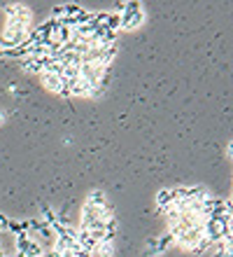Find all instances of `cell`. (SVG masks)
Returning a JSON list of instances; mask_svg holds the SVG:
<instances>
[{"instance_id":"277c9868","label":"cell","mask_w":233,"mask_h":257,"mask_svg":"<svg viewBox=\"0 0 233 257\" xmlns=\"http://www.w3.org/2000/svg\"><path fill=\"white\" fill-rule=\"evenodd\" d=\"M40 77H42V84H45L47 91H52V94H56V96H59V91L63 89V84H66L61 75H47V73H42Z\"/></svg>"},{"instance_id":"ba28073f","label":"cell","mask_w":233,"mask_h":257,"mask_svg":"<svg viewBox=\"0 0 233 257\" xmlns=\"http://www.w3.org/2000/svg\"><path fill=\"white\" fill-rule=\"evenodd\" d=\"M175 241H173V234L168 231V234H163V236H159L156 238V245H159V252H166L170 245H173Z\"/></svg>"},{"instance_id":"7a4b0ae2","label":"cell","mask_w":233,"mask_h":257,"mask_svg":"<svg viewBox=\"0 0 233 257\" xmlns=\"http://www.w3.org/2000/svg\"><path fill=\"white\" fill-rule=\"evenodd\" d=\"M156 213L159 215H163V210L168 208V206H173L175 203V187H163V190L156 192Z\"/></svg>"},{"instance_id":"9c48e42d","label":"cell","mask_w":233,"mask_h":257,"mask_svg":"<svg viewBox=\"0 0 233 257\" xmlns=\"http://www.w3.org/2000/svg\"><path fill=\"white\" fill-rule=\"evenodd\" d=\"M145 255H147V257H156V255H161V252H159V245H156V238H149V241H147V245H145Z\"/></svg>"},{"instance_id":"7c38bea8","label":"cell","mask_w":233,"mask_h":257,"mask_svg":"<svg viewBox=\"0 0 233 257\" xmlns=\"http://www.w3.org/2000/svg\"><path fill=\"white\" fill-rule=\"evenodd\" d=\"M5 257H21V255H19V252H7Z\"/></svg>"},{"instance_id":"4fadbf2b","label":"cell","mask_w":233,"mask_h":257,"mask_svg":"<svg viewBox=\"0 0 233 257\" xmlns=\"http://www.w3.org/2000/svg\"><path fill=\"white\" fill-rule=\"evenodd\" d=\"M0 245H3V241H0Z\"/></svg>"},{"instance_id":"30bf717a","label":"cell","mask_w":233,"mask_h":257,"mask_svg":"<svg viewBox=\"0 0 233 257\" xmlns=\"http://www.w3.org/2000/svg\"><path fill=\"white\" fill-rule=\"evenodd\" d=\"M7 227H10V220H7V215H3V213H0V236H3V234H7Z\"/></svg>"},{"instance_id":"3957f363","label":"cell","mask_w":233,"mask_h":257,"mask_svg":"<svg viewBox=\"0 0 233 257\" xmlns=\"http://www.w3.org/2000/svg\"><path fill=\"white\" fill-rule=\"evenodd\" d=\"M47 59H35V56H26L19 61V68L28 75H42V68H45Z\"/></svg>"},{"instance_id":"8fae6325","label":"cell","mask_w":233,"mask_h":257,"mask_svg":"<svg viewBox=\"0 0 233 257\" xmlns=\"http://www.w3.org/2000/svg\"><path fill=\"white\" fill-rule=\"evenodd\" d=\"M5 124V112H0V126Z\"/></svg>"},{"instance_id":"8992f818","label":"cell","mask_w":233,"mask_h":257,"mask_svg":"<svg viewBox=\"0 0 233 257\" xmlns=\"http://www.w3.org/2000/svg\"><path fill=\"white\" fill-rule=\"evenodd\" d=\"M114 238H105V241H100L98 245H96V252H98V257H114Z\"/></svg>"},{"instance_id":"5b68a950","label":"cell","mask_w":233,"mask_h":257,"mask_svg":"<svg viewBox=\"0 0 233 257\" xmlns=\"http://www.w3.org/2000/svg\"><path fill=\"white\" fill-rule=\"evenodd\" d=\"M87 203H91V206H96V208H103V206H107V196L103 190H91L87 196Z\"/></svg>"},{"instance_id":"52a82bcc","label":"cell","mask_w":233,"mask_h":257,"mask_svg":"<svg viewBox=\"0 0 233 257\" xmlns=\"http://www.w3.org/2000/svg\"><path fill=\"white\" fill-rule=\"evenodd\" d=\"M210 245H212V241H207V238L203 236V238L198 241V243H196V245L191 248V252H193V255H207V250H210Z\"/></svg>"},{"instance_id":"6da1fadb","label":"cell","mask_w":233,"mask_h":257,"mask_svg":"<svg viewBox=\"0 0 233 257\" xmlns=\"http://www.w3.org/2000/svg\"><path fill=\"white\" fill-rule=\"evenodd\" d=\"M145 10L142 3H124V10L119 14V31H135L145 24Z\"/></svg>"}]
</instances>
